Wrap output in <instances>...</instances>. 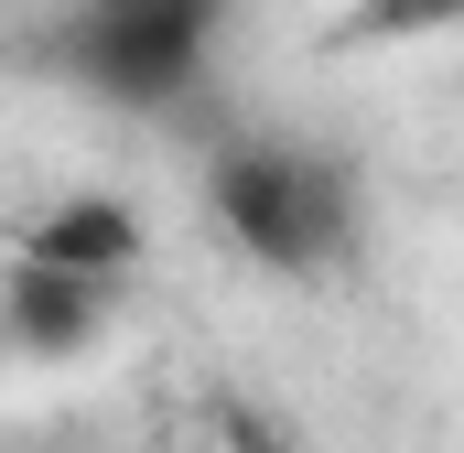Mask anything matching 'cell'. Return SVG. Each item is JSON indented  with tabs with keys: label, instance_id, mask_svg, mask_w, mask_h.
<instances>
[{
	"label": "cell",
	"instance_id": "6da1fadb",
	"mask_svg": "<svg viewBox=\"0 0 464 453\" xmlns=\"http://www.w3.org/2000/svg\"><path fill=\"white\" fill-rule=\"evenodd\" d=\"M206 195H217V226L237 248L259 270H292V281L324 270V259H346V237H356L346 162H324L303 140H227L217 173H206Z\"/></svg>",
	"mask_w": 464,
	"mask_h": 453
},
{
	"label": "cell",
	"instance_id": "7a4b0ae2",
	"mask_svg": "<svg viewBox=\"0 0 464 453\" xmlns=\"http://www.w3.org/2000/svg\"><path fill=\"white\" fill-rule=\"evenodd\" d=\"M206 43H217V0H119V11H76L54 33V65L87 87V98H119V109H173L195 76H206Z\"/></svg>",
	"mask_w": 464,
	"mask_h": 453
},
{
	"label": "cell",
	"instance_id": "3957f363",
	"mask_svg": "<svg viewBox=\"0 0 464 453\" xmlns=\"http://www.w3.org/2000/svg\"><path fill=\"white\" fill-rule=\"evenodd\" d=\"M140 259V206L119 195H65L54 217L22 226V270H65V281H119Z\"/></svg>",
	"mask_w": 464,
	"mask_h": 453
},
{
	"label": "cell",
	"instance_id": "277c9868",
	"mask_svg": "<svg viewBox=\"0 0 464 453\" xmlns=\"http://www.w3.org/2000/svg\"><path fill=\"white\" fill-rule=\"evenodd\" d=\"M109 292L119 281H65V270H22L11 259V281H0V345L11 356H65V345H87L109 324Z\"/></svg>",
	"mask_w": 464,
	"mask_h": 453
},
{
	"label": "cell",
	"instance_id": "5b68a950",
	"mask_svg": "<svg viewBox=\"0 0 464 453\" xmlns=\"http://www.w3.org/2000/svg\"><path fill=\"white\" fill-rule=\"evenodd\" d=\"M464 0H356L346 11V43H421V33H454Z\"/></svg>",
	"mask_w": 464,
	"mask_h": 453
},
{
	"label": "cell",
	"instance_id": "8992f818",
	"mask_svg": "<svg viewBox=\"0 0 464 453\" xmlns=\"http://www.w3.org/2000/svg\"><path fill=\"white\" fill-rule=\"evenodd\" d=\"M227 453H292V443H281L259 410H227Z\"/></svg>",
	"mask_w": 464,
	"mask_h": 453
},
{
	"label": "cell",
	"instance_id": "52a82bcc",
	"mask_svg": "<svg viewBox=\"0 0 464 453\" xmlns=\"http://www.w3.org/2000/svg\"><path fill=\"white\" fill-rule=\"evenodd\" d=\"M98 11H119V0H98Z\"/></svg>",
	"mask_w": 464,
	"mask_h": 453
}]
</instances>
